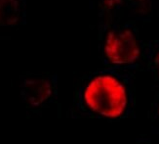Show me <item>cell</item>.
Here are the masks:
<instances>
[{
	"label": "cell",
	"mask_w": 159,
	"mask_h": 144,
	"mask_svg": "<svg viewBox=\"0 0 159 144\" xmlns=\"http://www.w3.org/2000/svg\"><path fill=\"white\" fill-rule=\"evenodd\" d=\"M144 41L133 20L99 31V52L106 68L135 72L144 67Z\"/></svg>",
	"instance_id": "2"
},
{
	"label": "cell",
	"mask_w": 159,
	"mask_h": 144,
	"mask_svg": "<svg viewBox=\"0 0 159 144\" xmlns=\"http://www.w3.org/2000/svg\"><path fill=\"white\" fill-rule=\"evenodd\" d=\"M148 119L151 132L154 134L159 135V91L155 93L153 101L150 105V109L148 111Z\"/></svg>",
	"instance_id": "7"
},
{
	"label": "cell",
	"mask_w": 159,
	"mask_h": 144,
	"mask_svg": "<svg viewBox=\"0 0 159 144\" xmlns=\"http://www.w3.org/2000/svg\"><path fill=\"white\" fill-rule=\"evenodd\" d=\"M123 13L135 21H149L153 16L155 0H118Z\"/></svg>",
	"instance_id": "5"
},
{
	"label": "cell",
	"mask_w": 159,
	"mask_h": 144,
	"mask_svg": "<svg viewBox=\"0 0 159 144\" xmlns=\"http://www.w3.org/2000/svg\"><path fill=\"white\" fill-rule=\"evenodd\" d=\"M27 22V0H0V27H17Z\"/></svg>",
	"instance_id": "4"
},
{
	"label": "cell",
	"mask_w": 159,
	"mask_h": 144,
	"mask_svg": "<svg viewBox=\"0 0 159 144\" xmlns=\"http://www.w3.org/2000/svg\"><path fill=\"white\" fill-rule=\"evenodd\" d=\"M144 67L159 87V40H149L144 43Z\"/></svg>",
	"instance_id": "6"
},
{
	"label": "cell",
	"mask_w": 159,
	"mask_h": 144,
	"mask_svg": "<svg viewBox=\"0 0 159 144\" xmlns=\"http://www.w3.org/2000/svg\"><path fill=\"white\" fill-rule=\"evenodd\" d=\"M132 144H152V143H151V141H149V139H138L136 142Z\"/></svg>",
	"instance_id": "8"
},
{
	"label": "cell",
	"mask_w": 159,
	"mask_h": 144,
	"mask_svg": "<svg viewBox=\"0 0 159 144\" xmlns=\"http://www.w3.org/2000/svg\"><path fill=\"white\" fill-rule=\"evenodd\" d=\"M136 108L134 74L103 67L77 81L70 118L120 121L128 119Z\"/></svg>",
	"instance_id": "1"
},
{
	"label": "cell",
	"mask_w": 159,
	"mask_h": 144,
	"mask_svg": "<svg viewBox=\"0 0 159 144\" xmlns=\"http://www.w3.org/2000/svg\"><path fill=\"white\" fill-rule=\"evenodd\" d=\"M20 96L25 108L40 114L58 101L59 77L57 74L26 73L19 78Z\"/></svg>",
	"instance_id": "3"
}]
</instances>
